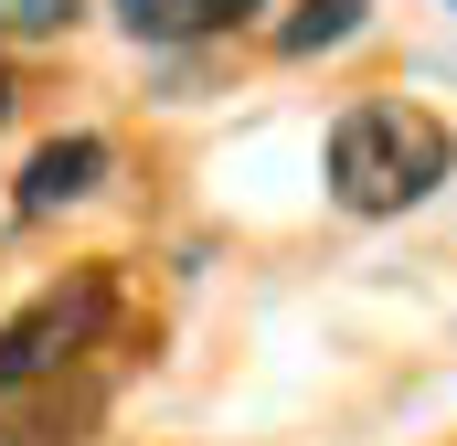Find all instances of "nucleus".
I'll list each match as a JSON object with an SVG mask.
<instances>
[{
    "mask_svg": "<svg viewBox=\"0 0 457 446\" xmlns=\"http://www.w3.org/2000/svg\"><path fill=\"white\" fill-rule=\"evenodd\" d=\"M447 170H457V138H447V117H426V107L372 96V107H341V128H330V202L361 213V223L426 202Z\"/></svg>",
    "mask_w": 457,
    "mask_h": 446,
    "instance_id": "nucleus-1",
    "label": "nucleus"
},
{
    "mask_svg": "<svg viewBox=\"0 0 457 446\" xmlns=\"http://www.w3.org/2000/svg\"><path fill=\"white\" fill-rule=\"evenodd\" d=\"M96 330H107V277H64V287H43L21 319H0V404H21L32 383H54Z\"/></svg>",
    "mask_w": 457,
    "mask_h": 446,
    "instance_id": "nucleus-2",
    "label": "nucleus"
},
{
    "mask_svg": "<svg viewBox=\"0 0 457 446\" xmlns=\"http://www.w3.org/2000/svg\"><path fill=\"white\" fill-rule=\"evenodd\" d=\"M96 181H107V138H86V128H75V138H43V149L21 160V192H11V213H21V223H43V213H64V202H86Z\"/></svg>",
    "mask_w": 457,
    "mask_h": 446,
    "instance_id": "nucleus-3",
    "label": "nucleus"
},
{
    "mask_svg": "<svg viewBox=\"0 0 457 446\" xmlns=\"http://www.w3.org/2000/svg\"><path fill=\"white\" fill-rule=\"evenodd\" d=\"M245 11H266V0H117V21H128L138 43H181V32H234Z\"/></svg>",
    "mask_w": 457,
    "mask_h": 446,
    "instance_id": "nucleus-4",
    "label": "nucleus"
},
{
    "mask_svg": "<svg viewBox=\"0 0 457 446\" xmlns=\"http://www.w3.org/2000/svg\"><path fill=\"white\" fill-rule=\"evenodd\" d=\"M86 415H96V393H64V383H54L43 404H11V415H0V446H75Z\"/></svg>",
    "mask_w": 457,
    "mask_h": 446,
    "instance_id": "nucleus-5",
    "label": "nucleus"
},
{
    "mask_svg": "<svg viewBox=\"0 0 457 446\" xmlns=\"http://www.w3.org/2000/svg\"><path fill=\"white\" fill-rule=\"evenodd\" d=\"M361 11H372V0H298V11L277 21V54H341L351 32H361Z\"/></svg>",
    "mask_w": 457,
    "mask_h": 446,
    "instance_id": "nucleus-6",
    "label": "nucleus"
},
{
    "mask_svg": "<svg viewBox=\"0 0 457 446\" xmlns=\"http://www.w3.org/2000/svg\"><path fill=\"white\" fill-rule=\"evenodd\" d=\"M86 0H0V32H64Z\"/></svg>",
    "mask_w": 457,
    "mask_h": 446,
    "instance_id": "nucleus-7",
    "label": "nucleus"
},
{
    "mask_svg": "<svg viewBox=\"0 0 457 446\" xmlns=\"http://www.w3.org/2000/svg\"><path fill=\"white\" fill-rule=\"evenodd\" d=\"M0 117H11V75H0Z\"/></svg>",
    "mask_w": 457,
    "mask_h": 446,
    "instance_id": "nucleus-8",
    "label": "nucleus"
}]
</instances>
